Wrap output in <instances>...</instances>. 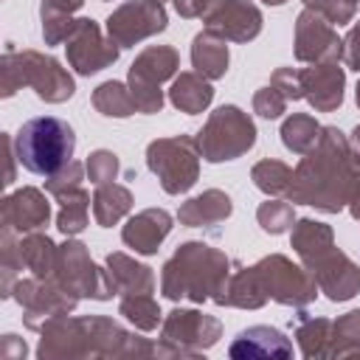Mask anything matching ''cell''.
<instances>
[{
  "mask_svg": "<svg viewBox=\"0 0 360 360\" xmlns=\"http://www.w3.org/2000/svg\"><path fill=\"white\" fill-rule=\"evenodd\" d=\"M169 233V214L166 211H146L141 217H135L127 231H124V239L141 250V253H152L158 248V242Z\"/></svg>",
  "mask_w": 360,
  "mask_h": 360,
  "instance_id": "52a82bcc",
  "label": "cell"
},
{
  "mask_svg": "<svg viewBox=\"0 0 360 360\" xmlns=\"http://www.w3.org/2000/svg\"><path fill=\"white\" fill-rule=\"evenodd\" d=\"M177 59H174V51L169 48H149L146 53H141V59L132 65L129 70V82L132 84H158L160 79H166L172 70H174Z\"/></svg>",
  "mask_w": 360,
  "mask_h": 360,
  "instance_id": "9c48e42d",
  "label": "cell"
},
{
  "mask_svg": "<svg viewBox=\"0 0 360 360\" xmlns=\"http://www.w3.org/2000/svg\"><path fill=\"white\" fill-rule=\"evenodd\" d=\"M256 110L264 115V118H276V115H281V110H284V96H278L276 93V87L270 90H262L259 96H256Z\"/></svg>",
  "mask_w": 360,
  "mask_h": 360,
  "instance_id": "d6986e66",
  "label": "cell"
},
{
  "mask_svg": "<svg viewBox=\"0 0 360 360\" xmlns=\"http://www.w3.org/2000/svg\"><path fill=\"white\" fill-rule=\"evenodd\" d=\"M315 132H318V124H312V121H309V118H304V115L290 118V121L284 124V129H281L284 143H287L290 149H295V152L309 149V146L315 143V138H318Z\"/></svg>",
  "mask_w": 360,
  "mask_h": 360,
  "instance_id": "9a60e30c",
  "label": "cell"
},
{
  "mask_svg": "<svg viewBox=\"0 0 360 360\" xmlns=\"http://www.w3.org/2000/svg\"><path fill=\"white\" fill-rule=\"evenodd\" d=\"M253 177H256V186L262 188V191H281L284 188V180H290V172H287V166H281V163H259L256 169H253Z\"/></svg>",
  "mask_w": 360,
  "mask_h": 360,
  "instance_id": "2e32d148",
  "label": "cell"
},
{
  "mask_svg": "<svg viewBox=\"0 0 360 360\" xmlns=\"http://www.w3.org/2000/svg\"><path fill=\"white\" fill-rule=\"evenodd\" d=\"M307 3L315 6L318 11H323L332 22H343V20L352 17V3H346V6H338L335 0H307Z\"/></svg>",
  "mask_w": 360,
  "mask_h": 360,
  "instance_id": "ffe728a7",
  "label": "cell"
},
{
  "mask_svg": "<svg viewBox=\"0 0 360 360\" xmlns=\"http://www.w3.org/2000/svg\"><path fill=\"white\" fill-rule=\"evenodd\" d=\"M87 169H90V177H93L96 183H104V180H110V177L115 174L118 163H115V155H110V152H96V155L90 158V163H87Z\"/></svg>",
  "mask_w": 360,
  "mask_h": 360,
  "instance_id": "ac0fdd59",
  "label": "cell"
},
{
  "mask_svg": "<svg viewBox=\"0 0 360 360\" xmlns=\"http://www.w3.org/2000/svg\"><path fill=\"white\" fill-rule=\"evenodd\" d=\"M76 135L62 118L45 115L22 124L17 135V160L34 174H56L73 158Z\"/></svg>",
  "mask_w": 360,
  "mask_h": 360,
  "instance_id": "6da1fadb",
  "label": "cell"
},
{
  "mask_svg": "<svg viewBox=\"0 0 360 360\" xmlns=\"http://www.w3.org/2000/svg\"><path fill=\"white\" fill-rule=\"evenodd\" d=\"M228 214H231V200H228L225 194H219V191H208V194L191 200V202L180 211V217H183L188 225L217 222V219H222V217H228Z\"/></svg>",
  "mask_w": 360,
  "mask_h": 360,
  "instance_id": "30bf717a",
  "label": "cell"
},
{
  "mask_svg": "<svg viewBox=\"0 0 360 360\" xmlns=\"http://www.w3.org/2000/svg\"><path fill=\"white\" fill-rule=\"evenodd\" d=\"M357 104H360V84H357Z\"/></svg>",
  "mask_w": 360,
  "mask_h": 360,
  "instance_id": "cb8c5ba5",
  "label": "cell"
},
{
  "mask_svg": "<svg viewBox=\"0 0 360 360\" xmlns=\"http://www.w3.org/2000/svg\"><path fill=\"white\" fill-rule=\"evenodd\" d=\"M163 28H166V14L160 3H129L110 17V37H115L121 45L138 42L141 37H149Z\"/></svg>",
  "mask_w": 360,
  "mask_h": 360,
  "instance_id": "277c9868",
  "label": "cell"
},
{
  "mask_svg": "<svg viewBox=\"0 0 360 360\" xmlns=\"http://www.w3.org/2000/svg\"><path fill=\"white\" fill-rule=\"evenodd\" d=\"M253 135H256L253 124L236 107H222L208 121L200 138V149L205 152L208 160H231L248 146H253Z\"/></svg>",
  "mask_w": 360,
  "mask_h": 360,
  "instance_id": "7a4b0ae2",
  "label": "cell"
},
{
  "mask_svg": "<svg viewBox=\"0 0 360 360\" xmlns=\"http://www.w3.org/2000/svg\"><path fill=\"white\" fill-rule=\"evenodd\" d=\"M326 45H338V39L332 37V31L326 28V25H321L315 17H312V11H304L301 14V20H298V56L301 59H318V56H323V53H335V51H329Z\"/></svg>",
  "mask_w": 360,
  "mask_h": 360,
  "instance_id": "ba28073f",
  "label": "cell"
},
{
  "mask_svg": "<svg viewBox=\"0 0 360 360\" xmlns=\"http://www.w3.org/2000/svg\"><path fill=\"white\" fill-rule=\"evenodd\" d=\"M96 107H98L104 115H129V112L135 110V98H129L121 84L107 82V84H101L98 93H96Z\"/></svg>",
  "mask_w": 360,
  "mask_h": 360,
  "instance_id": "5bb4252c",
  "label": "cell"
},
{
  "mask_svg": "<svg viewBox=\"0 0 360 360\" xmlns=\"http://www.w3.org/2000/svg\"><path fill=\"white\" fill-rule=\"evenodd\" d=\"M354 141H357V146H360V127L354 129Z\"/></svg>",
  "mask_w": 360,
  "mask_h": 360,
  "instance_id": "603a6c76",
  "label": "cell"
},
{
  "mask_svg": "<svg viewBox=\"0 0 360 360\" xmlns=\"http://www.w3.org/2000/svg\"><path fill=\"white\" fill-rule=\"evenodd\" d=\"M149 166L155 174H160V183L169 194L186 191L197 177V160H194L191 141H186V138L155 141L149 146Z\"/></svg>",
  "mask_w": 360,
  "mask_h": 360,
  "instance_id": "3957f363",
  "label": "cell"
},
{
  "mask_svg": "<svg viewBox=\"0 0 360 360\" xmlns=\"http://www.w3.org/2000/svg\"><path fill=\"white\" fill-rule=\"evenodd\" d=\"M259 11L242 0H225L219 6V14L211 17V31H219L233 39H250L259 31Z\"/></svg>",
  "mask_w": 360,
  "mask_h": 360,
  "instance_id": "5b68a950",
  "label": "cell"
},
{
  "mask_svg": "<svg viewBox=\"0 0 360 360\" xmlns=\"http://www.w3.org/2000/svg\"><path fill=\"white\" fill-rule=\"evenodd\" d=\"M346 62L352 65V68H360V25L349 34V39H346Z\"/></svg>",
  "mask_w": 360,
  "mask_h": 360,
  "instance_id": "44dd1931",
  "label": "cell"
},
{
  "mask_svg": "<svg viewBox=\"0 0 360 360\" xmlns=\"http://www.w3.org/2000/svg\"><path fill=\"white\" fill-rule=\"evenodd\" d=\"M174 6H177L180 14L191 17V14H200L205 8V0H174Z\"/></svg>",
  "mask_w": 360,
  "mask_h": 360,
  "instance_id": "7402d4cb",
  "label": "cell"
},
{
  "mask_svg": "<svg viewBox=\"0 0 360 360\" xmlns=\"http://www.w3.org/2000/svg\"><path fill=\"white\" fill-rule=\"evenodd\" d=\"M343 73L335 65H321L301 73V90H307L309 101L321 110H332L343 98Z\"/></svg>",
  "mask_w": 360,
  "mask_h": 360,
  "instance_id": "8992f818",
  "label": "cell"
},
{
  "mask_svg": "<svg viewBox=\"0 0 360 360\" xmlns=\"http://www.w3.org/2000/svg\"><path fill=\"white\" fill-rule=\"evenodd\" d=\"M172 101L186 112H200L211 101V87L194 76H180L172 87Z\"/></svg>",
  "mask_w": 360,
  "mask_h": 360,
  "instance_id": "7c38bea8",
  "label": "cell"
},
{
  "mask_svg": "<svg viewBox=\"0 0 360 360\" xmlns=\"http://www.w3.org/2000/svg\"><path fill=\"white\" fill-rule=\"evenodd\" d=\"M259 219H262L264 231L281 233V231L290 225V211H287V205H278V202H267V205H262V211H259Z\"/></svg>",
  "mask_w": 360,
  "mask_h": 360,
  "instance_id": "e0dca14e",
  "label": "cell"
},
{
  "mask_svg": "<svg viewBox=\"0 0 360 360\" xmlns=\"http://www.w3.org/2000/svg\"><path fill=\"white\" fill-rule=\"evenodd\" d=\"M191 56H194L197 70L205 73V76H222L225 68H228V51H225V45L217 42V39H211L208 34H200L194 39V53Z\"/></svg>",
  "mask_w": 360,
  "mask_h": 360,
  "instance_id": "8fae6325",
  "label": "cell"
},
{
  "mask_svg": "<svg viewBox=\"0 0 360 360\" xmlns=\"http://www.w3.org/2000/svg\"><path fill=\"white\" fill-rule=\"evenodd\" d=\"M129 208V191L121 186H104L96 194V217L101 225L115 222L124 211Z\"/></svg>",
  "mask_w": 360,
  "mask_h": 360,
  "instance_id": "4fadbf2b",
  "label": "cell"
}]
</instances>
